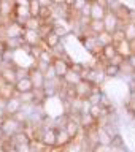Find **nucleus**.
Segmentation results:
<instances>
[{
  "mask_svg": "<svg viewBox=\"0 0 135 152\" xmlns=\"http://www.w3.org/2000/svg\"><path fill=\"white\" fill-rule=\"evenodd\" d=\"M60 43H62V38L59 35H56L52 30L48 33V35L43 37V45H45L48 49H52V48H56L57 45H60Z\"/></svg>",
  "mask_w": 135,
  "mask_h": 152,
  "instance_id": "obj_16",
  "label": "nucleus"
},
{
  "mask_svg": "<svg viewBox=\"0 0 135 152\" xmlns=\"http://www.w3.org/2000/svg\"><path fill=\"white\" fill-rule=\"evenodd\" d=\"M88 2H89V0H75V3L72 5V11H73V13H80L81 8H83Z\"/></svg>",
  "mask_w": 135,
  "mask_h": 152,
  "instance_id": "obj_35",
  "label": "nucleus"
},
{
  "mask_svg": "<svg viewBox=\"0 0 135 152\" xmlns=\"http://www.w3.org/2000/svg\"><path fill=\"white\" fill-rule=\"evenodd\" d=\"M84 66H86V65L83 64V62H72V64H70V70L76 71V73H81Z\"/></svg>",
  "mask_w": 135,
  "mask_h": 152,
  "instance_id": "obj_38",
  "label": "nucleus"
},
{
  "mask_svg": "<svg viewBox=\"0 0 135 152\" xmlns=\"http://www.w3.org/2000/svg\"><path fill=\"white\" fill-rule=\"evenodd\" d=\"M122 30H124V33H126V40H129V41L135 40V22L134 21L124 22Z\"/></svg>",
  "mask_w": 135,
  "mask_h": 152,
  "instance_id": "obj_29",
  "label": "nucleus"
},
{
  "mask_svg": "<svg viewBox=\"0 0 135 152\" xmlns=\"http://www.w3.org/2000/svg\"><path fill=\"white\" fill-rule=\"evenodd\" d=\"M80 40H81V45L84 46V49L88 51L91 56L97 57V56L100 54L102 48L99 46V43H97V38H95V35H92V33H88V35L81 37Z\"/></svg>",
  "mask_w": 135,
  "mask_h": 152,
  "instance_id": "obj_4",
  "label": "nucleus"
},
{
  "mask_svg": "<svg viewBox=\"0 0 135 152\" xmlns=\"http://www.w3.org/2000/svg\"><path fill=\"white\" fill-rule=\"evenodd\" d=\"M22 37H19V38H5V46H7V49L8 51H19L21 49V46H22Z\"/></svg>",
  "mask_w": 135,
  "mask_h": 152,
  "instance_id": "obj_23",
  "label": "nucleus"
},
{
  "mask_svg": "<svg viewBox=\"0 0 135 152\" xmlns=\"http://www.w3.org/2000/svg\"><path fill=\"white\" fill-rule=\"evenodd\" d=\"M95 84L92 83H89V81H86V79H81L78 84L75 86V92H76V97L78 98H83L86 100L91 95V92H92V87H94Z\"/></svg>",
  "mask_w": 135,
  "mask_h": 152,
  "instance_id": "obj_10",
  "label": "nucleus"
},
{
  "mask_svg": "<svg viewBox=\"0 0 135 152\" xmlns=\"http://www.w3.org/2000/svg\"><path fill=\"white\" fill-rule=\"evenodd\" d=\"M37 60H43V62H46V64L52 65V60H54V56H52L51 49H48V48H46L45 45H43L41 51H40V54H38V57H37Z\"/></svg>",
  "mask_w": 135,
  "mask_h": 152,
  "instance_id": "obj_27",
  "label": "nucleus"
},
{
  "mask_svg": "<svg viewBox=\"0 0 135 152\" xmlns=\"http://www.w3.org/2000/svg\"><path fill=\"white\" fill-rule=\"evenodd\" d=\"M88 30H89V33H92V35H97V33L103 32L105 30L103 21L102 19H91L89 24H88Z\"/></svg>",
  "mask_w": 135,
  "mask_h": 152,
  "instance_id": "obj_22",
  "label": "nucleus"
},
{
  "mask_svg": "<svg viewBox=\"0 0 135 152\" xmlns=\"http://www.w3.org/2000/svg\"><path fill=\"white\" fill-rule=\"evenodd\" d=\"M0 41H5V33H3V27L0 26Z\"/></svg>",
  "mask_w": 135,
  "mask_h": 152,
  "instance_id": "obj_46",
  "label": "nucleus"
},
{
  "mask_svg": "<svg viewBox=\"0 0 135 152\" xmlns=\"http://www.w3.org/2000/svg\"><path fill=\"white\" fill-rule=\"evenodd\" d=\"M95 38H97V43H99L100 48H103V46H107V45H111V43H113V35L110 32H107V30L97 33Z\"/></svg>",
  "mask_w": 135,
  "mask_h": 152,
  "instance_id": "obj_26",
  "label": "nucleus"
},
{
  "mask_svg": "<svg viewBox=\"0 0 135 152\" xmlns=\"http://www.w3.org/2000/svg\"><path fill=\"white\" fill-rule=\"evenodd\" d=\"M111 35H113V43H114V45H116V43H119V41H122V40H126V33H124L122 28L114 30Z\"/></svg>",
  "mask_w": 135,
  "mask_h": 152,
  "instance_id": "obj_33",
  "label": "nucleus"
},
{
  "mask_svg": "<svg viewBox=\"0 0 135 152\" xmlns=\"http://www.w3.org/2000/svg\"><path fill=\"white\" fill-rule=\"evenodd\" d=\"M108 10L99 2H92L91 3V19H103V16L107 14Z\"/></svg>",
  "mask_w": 135,
  "mask_h": 152,
  "instance_id": "obj_15",
  "label": "nucleus"
},
{
  "mask_svg": "<svg viewBox=\"0 0 135 152\" xmlns=\"http://www.w3.org/2000/svg\"><path fill=\"white\" fill-rule=\"evenodd\" d=\"M18 97H19V100L22 102L24 106H33V104H35V92H33V90L18 94Z\"/></svg>",
  "mask_w": 135,
  "mask_h": 152,
  "instance_id": "obj_25",
  "label": "nucleus"
},
{
  "mask_svg": "<svg viewBox=\"0 0 135 152\" xmlns=\"http://www.w3.org/2000/svg\"><path fill=\"white\" fill-rule=\"evenodd\" d=\"M99 142H102V144H108V146L111 144V136H110L102 127H99Z\"/></svg>",
  "mask_w": 135,
  "mask_h": 152,
  "instance_id": "obj_31",
  "label": "nucleus"
},
{
  "mask_svg": "<svg viewBox=\"0 0 135 152\" xmlns=\"http://www.w3.org/2000/svg\"><path fill=\"white\" fill-rule=\"evenodd\" d=\"M37 140L41 141V144L48 147V149H51V147H56V140H57V130L54 127H49V125H43L41 132H40V136L37 138Z\"/></svg>",
  "mask_w": 135,
  "mask_h": 152,
  "instance_id": "obj_2",
  "label": "nucleus"
},
{
  "mask_svg": "<svg viewBox=\"0 0 135 152\" xmlns=\"http://www.w3.org/2000/svg\"><path fill=\"white\" fill-rule=\"evenodd\" d=\"M32 140H33V138H32V135L27 130H21V132L14 133V135L8 140V142L13 147H16V146H21V144H30Z\"/></svg>",
  "mask_w": 135,
  "mask_h": 152,
  "instance_id": "obj_7",
  "label": "nucleus"
},
{
  "mask_svg": "<svg viewBox=\"0 0 135 152\" xmlns=\"http://www.w3.org/2000/svg\"><path fill=\"white\" fill-rule=\"evenodd\" d=\"M2 27H3L5 38H19V37H22V33H24V27L21 24H18L16 21H13V19Z\"/></svg>",
  "mask_w": 135,
  "mask_h": 152,
  "instance_id": "obj_6",
  "label": "nucleus"
},
{
  "mask_svg": "<svg viewBox=\"0 0 135 152\" xmlns=\"http://www.w3.org/2000/svg\"><path fill=\"white\" fill-rule=\"evenodd\" d=\"M57 130V140H56V147H65L72 141L70 135L67 133L64 128H56Z\"/></svg>",
  "mask_w": 135,
  "mask_h": 152,
  "instance_id": "obj_20",
  "label": "nucleus"
},
{
  "mask_svg": "<svg viewBox=\"0 0 135 152\" xmlns=\"http://www.w3.org/2000/svg\"><path fill=\"white\" fill-rule=\"evenodd\" d=\"M70 26H62V24L59 22H54L52 24V32L56 33V35H59L60 38H65V37H69L70 35Z\"/></svg>",
  "mask_w": 135,
  "mask_h": 152,
  "instance_id": "obj_28",
  "label": "nucleus"
},
{
  "mask_svg": "<svg viewBox=\"0 0 135 152\" xmlns=\"http://www.w3.org/2000/svg\"><path fill=\"white\" fill-rule=\"evenodd\" d=\"M64 130L70 135L72 140H75V138L81 133V127H80V124L76 122L75 119H70V117H69V121H67L65 127H64Z\"/></svg>",
  "mask_w": 135,
  "mask_h": 152,
  "instance_id": "obj_14",
  "label": "nucleus"
},
{
  "mask_svg": "<svg viewBox=\"0 0 135 152\" xmlns=\"http://www.w3.org/2000/svg\"><path fill=\"white\" fill-rule=\"evenodd\" d=\"M5 116H7V111H5V108H3V106H0V121H2Z\"/></svg>",
  "mask_w": 135,
  "mask_h": 152,
  "instance_id": "obj_45",
  "label": "nucleus"
},
{
  "mask_svg": "<svg viewBox=\"0 0 135 152\" xmlns=\"http://www.w3.org/2000/svg\"><path fill=\"white\" fill-rule=\"evenodd\" d=\"M41 5L43 3L40 0H29V13H30V16H38L40 14Z\"/></svg>",
  "mask_w": 135,
  "mask_h": 152,
  "instance_id": "obj_30",
  "label": "nucleus"
},
{
  "mask_svg": "<svg viewBox=\"0 0 135 152\" xmlns=\"http://www.w3.org/2000/svg\"><path fill=\"white\" fill-rule=\"evenodd\" d=\"M2 64H3V54H0V66H2Z\"/></svg>",
  "mask_w": 135,
  "mask_h": 152,
  "instance_id": "obj_47",
  "label": "nucleus"
},
{
  "mask_svg": "<svg viewBox=\"0 0 135 152\" xmlns=\"http://www.w3.org/2000/svg\"><path fill=\"white\" fill-rule=\"evenodd\" d=\"M89 2H91V3H92V2H97V0H89Z\"/></svg>",
  "mask_w": 135,
  "mask_h": 152,
  "instance_id": "obj_48",
  "label": "nucleus"
},
{
  "mask_svg": "<svg viewBox=\"0 0 135 152\" xmlns=\"http://www.w3.org/2000/svg\"><path fill=\"white\" fill-rule=\"evenodd\" d=\"M45 22L43 19H40L38 16H29L26 24H24V28H30V30H40L41 24Z\"/></svg>",
  "mask_w": 135,
  "mask_h": 152,
  "instance_id": "obj_24",
  "label": "nucleus"
},
{
  "mask_svg": "<svg viewBox=\"0 0 135 152\" xmlns=\"http://www.w3.org/2000/svg\"><path fill=\"white\" fill-rule=\"evenodd\" d=\"M26 127H27V124L18 122L13 116H5L2 119V122H0V130H2L3 136L7 138V140H10L14 133H18L21 130H26Z\"/></svg>",
  "mask_w": 135,
  "mask_h": 152,
  "instance_id": "obj_1",
  "label": "nucleus"
},
{
  "mask_svg": "<svg viewBox=\"0 0 135 152\" xmlns=\"http://www.w3.org/2000/svg\"><path fill=\"white\" fill-rule=\"evenodd\" d=\"M116 51H118L119 56L124 57V59H127L131 54H134V51H132V48H131V43H129L127 40H122V41L116 43Z\"/></svg>",
  "mask_w": 135,
  "mask_h": 152,
  "instance_id": "obj_18",
  "label": "nucleus"
},
{
  "mask_svg": "<svg viewBox=\"0 0 135 152\" xmlns=\"http://www.w3.org/2000/svg\"><path fill=\"white\" fill-rule=\"evenodd\" d=\"M52 66H54V70H56L57 78H60V79L64 78L65 73L70 70V64L65 59H62V57H54V60H52Z\"/></svg>",
  "mask_w": 135,
  "mask_h": 152,
  "instance_id": "obj_12",
  "label": "nucleus"
},
{
  "mask_svg": "<svg viewBox=\"0 0 135 152\" xmlns=\"http://www.w3.org/2000/svg\"><path fill=\"white\" fill-rule=\"evenodd\" d=\"M126 60L129 62V65H131V66H132V70L135 71V52H134V54H131V56H129Z\"/></svg>",
  "mask_w": 135,
  "mask_h": 152,
  "instance_id": "obj_42",
  "label": "nucleus"
},
{
  "mask_svg": "<svg viewBox=\"0 0 135 152\" xmlns=\"http://www.w3.org/2000/svg\"><path fill=\"white\" fill-rule=\"evenodd\" d=\"M124 60H126V59H124L122 56H119V54H116V56H114V57H113L111 60H110V64H113V65H118V66H119V65H121V64H122Z\"/></svg>",
  "mask_w": 135,
  "mask_h": 152,
  "instance_id": "obj_40",
  "label": "nucleus"
},
{
  "mask_svg": "<svg viewBox=\"0 0 135 152\" xmlns=\"http://www.w3.org/2000/svg\"><path fill=\"white\" fill-rule=\"evenodd\" d=\"M16 76H18V79L27 78V76H29V68H26V66H21V65H16Z\"/></svg>",
  "mask_w": 135,
  "mask_h": 152,
  "instance_id": "obj_36",
  "label": "nucleus"
},
{
  "mask_svg": "<svg viewBox=\"0 0 135 152\" xmlns=\"http://www.w3.org/2000/svg\"><path fill=\"white\" fill-rule=\"evenodd\" d=\"M14 0H0V26H5L14 16Z\"/></svg>",
  "mask_w": 135,
  "mask_h": 152,
  "instance_id": "obj_3",
  "label": "nucleus"
},
{
  "mask_svg": "<svg viewBox=\"0 0 135 152\" xmlns=\"http://www.w3.org/2000/svg\"><path fill=\"white\" fill-rule=\"evenodd\" d=\"M29 79L32 81L33 89H43L45 86V73H41L40 70H37L35 66H30L29 68Z\"/></svg>",
  "mask_w": 135,
  "mask_h": 152,
  "instance_id": "obj_9",
  "label": "nucleus"
},
{
  "mask_svg": "<svg viewBox=\"0 0 135 152\" xmlns=\"http://www.w3.org/2000/svg\"><path fill=\"white\" fill-rule=\"evenodd\" d=\"M100 106H103V108H113V103H111V100L108 98V95L102 92V95H100Z\"/></svg>",
  "mask_w": 135,
  "mask_h": 152,
  "instance_id": "obj_34",
  "label": "nucleus"
},
{
  "mask_svg": "<svg viewBox=\"0 0 135 152\" xmlns=\"http://www.w3.org/2000/svg\"><path fill=\"white\" fill-rule=\"evenodd\" d=\"M62 3H64L65 7H69V8H72V5L75 3V0H62Z\"/></svg>",
  "mask_w": 135,
  "mask_h": 152,
  "instance_id": "obj_43",
  "label": "nucleus"
},
{
  "mask_svg": "<svg viewBox=\"0 0 135 152\" xmlns=\"http://www.w3.org/2000/svg\"><path fill=\"white\" fill-rule=\"evenodd\" d=\"M103 73L107 76V79H113V78H118V76H121V70H119L118 65H113L107 62V64L103 65Z\"/></svg>",
  "mask_w": 135,
  "mask_h": 152,
  "instance_id": "obj_19",
  "label": "nucleus"
},
{
  "mask_svg": "<svg viewBox=\"0 0 135 152\" xmlns=\"http://www.w3.org/2000/svg\"><path fill=\"white\" fill-rule=\"evenodd\" d=\"M14 90H16V94H22V92H29V90H33V86H32V81L27 78H21L16 81V84H14Z\"/></svg>",
  "mask_w": 135,
  "mask_h": 152,
  "instance_id": "obj_17",
  "label": "nucleus"
},
{
  "mask_svg": "<svg viewBox=\"0 0 135 152\" xmlns=\"http://www.w3.org/2000/svg\"><path fill=\"white\" fill-rule=\"evenodd\" d=\"M16 151L18 152H32V146L30 144H21V146H16Z\"/></svg>",
  "mask_w": 135,
  "mask_h": 152,
  "instance_id": "obj_41",
  "label": "nucleus"
},
{
  "mask_svg": "<svg viewBox=\"0 0 135 152\" xmlns=\"http://www.w3.org/2000/svg\"><path fill=\"white\" fill-rule=\"evenodd\" d=\"M22 108H24V104H22L21 100H19L18 94L13 95L11 98H8V100H7V104H5V111H7V116H13L14 113L21 111Z\"/></svg>",
  "mask_w": 135,
  "mask_h": 152,
  "instance_id": "obj_11",
  "label": "nucleus"
},
{
  "mask_svg": "<svg viewBox=\"0 0 135 152\" xmlns=\"http://www.w3.org/2000/svg\"><path fill=\"white\" fill-rule=\"evenodd\" d=\"M103 26H105V30L113 33L114 30H118V28H122L124 27V22L119 21V18L116 16V13L113 11H107V14L103 16Z\"/></svg>",
  "mask_w": 135,
  "mask_h": 152,
  "instance_id": "obj_5",
  "label": "nucleus"
},
{
  "mask_svg": "<svg viewBox=\"0 0 135 152\" xmlns=\"http://www.w3.org/2000/svg\"><path fill=\"white\" fill-rule=\"evenodd\" d=\"M80 81H81L80 73H76V71H73V70H69L65 73V76L62 78V83L67 84V86H76Z\"/></svg>",
  "mask_w": 135,
  "mask_h": 152,
  "instance_id": "obj_21",
  "label": "nucleus"
},
{
  "mask_svg": "<svg viewBox=\"0 0 135 152\" xmlns=\"http://www.w3.org/2000/svg\"><path fill=\"white\" fill-rule=\"evenodd\" d=\"M5 51H7V46H5V41H0V54H3Z\"/></svg>",
  "mask_w": 135,
  "mask_h": 152,
  "instance_id": "obj_44",
  "label": "nucleus"
},
{
  "mask_svg": "<svg viewBox=\"0 0 135 152\" xmlns=\"http://www.w3.org/2000/svg\"><path fill=\"white\" fill-rule=\"evenodd\" d=\"M78 124H80V127H81V130H89V128H92L97 125V121L91 116V114L86 111V113H81L80 114V117H78Z\"/></svg>",
  "mask_w": 135,
  "mask_h": 152,
  "instance_id": "obj_13",
  "label": "nucleus"
},
{
  "mask_svg": "<svg viewBox=\"0 0 135 152\" xmlns=\"http://www.w3.org/2000/svg\"><path fill=\"white\" fill-rule=\"evenodd\" d=\"M80 16L91 18V2H88V3H86L83 8H81V11H80Z\"/></svg>",
  "mask_w": 135,
  "mask_h": 152,
  "instance_id": "obj_39",
  "label": "nucleus"
},
{
  "mask_svg": "<svg viewBox=\"0 0 135 152\" xmlns=\"http://www.w3.org/2000/svg\"><path fill=\"white\" fill-rule=\"evenodd\" d=\"M22 40H24V43H27V45H30V46H40V45H43V37L40 35V32H38V30L24 28Z\"/></svg>",
  "mask_w": 135,
  "mask_h": 152,
  "instance_id": "obj_8",
  "label": "nucleus"
},
{
  "mask_svg": "<svg viewBox=\"0 0 135 152\" xmlns=\"http://www.w3.org/2000/svg\"><path fill=\"white\" fill-rule=\"evenodd\" d=\"M91 152H113V149H111V146H108V144L97 142L94 147H91Z\"/></svg>",
  "mask_w": 135,
  "mask_h": 152,
  "instance_id": "obj_32",
  "label": "nucleus"
},
{
  "mask_svg": "<svg viewBox=\"0 0 135 152\" xmlns=\"http://www.w3.org/2000/svg\"><path fill=\"white\" fill-rule=\"evenodd\" d=\"M56 78H57V75H56L54 66L49 65V66H48V70L45 71V79L46 81H52V79H56Z\"/></svg>",
  "mask_w": 135,
  "mask_h": 152,
  "instance_id": "obj_37",
  "label": "nucleus"
}]
</instances>
